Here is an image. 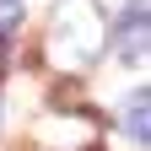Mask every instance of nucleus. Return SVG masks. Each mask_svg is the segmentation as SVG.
I'll use <instances>...</instances> for the list:
<instances>
[{"mask_svg": "<svg viewBox=\"0 0 151 151\" xmlns=\"http://www.w3.org/2000/svg\"><path fill=\"white\" fill-rule=\"evenodd\" d=\"M146 0H135V6L124 11V22H119V32H113V54H119V60H146Z\"/></svg>", "mask_w": 151, "mask_h": 151, "instance_id": "f03ea898", "label": "nucleus"}, {"mask_svg": "<svg viewBox=\"0 0 151 151\" xmlns=\"http://www.w3.org/2000/svg\"><path fill=\"white\" fill-rule=\"evenodd\" d=\"M103 11L92 6V0H60L49 16V60L65 65V70H86L92 60L103 54Z\"/></svg>", "mask_w": 151, "mask_h": 151, "instance_id": "f257e3e1", "label": "nucleus"}, {"mask_svg": "<svg viewBox=\"0 0 151 151\" xmlns=\"http://www.w3.org/2000/svg\"><path fill=\"white\" fill-rule=\"evenodd\" d=\"M16 22H22V6L16 0H0V32H11Z\"/></svg>", "mask_w": 151, "mask_h": 151, "instance_id": "20e7f679", "label": "nucleus"}, {"mask_svg": "<svg viewBox=\"0 0 151 151\" xmlns=\"http://www.w3.org/2000/svg\"><path fill=\"white\" fill-rule=\"evenodd\" d=\"M124 135H135V140L151 135V97H146V92H135L129 108H124Z\"/></svg>", "mask_w": 151, "mask_h": 151, "instance_id": "7ed1b4c3", "label": "nucleus"}]
</instances>
